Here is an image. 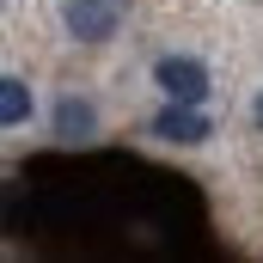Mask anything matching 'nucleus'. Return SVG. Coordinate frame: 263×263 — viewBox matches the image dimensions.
Returning a JSON list of instances; mask_svg holds the SVG:
<instances>
[{"mask_svg":"<svg viewBox=\"0 0 263 263\" xmlns=\"http://www.w3.org/2000/svg\"><path fill=\"white\" fill-rule=\"evenodd\" d=\"M55 135H67V141L98 135V110H92L86 98H62V104H55Z\"/></svg>","mask_w":263,"mask_h":263,"instance_id":"nucleus-4","label":"nucleus"},{"mask_svg":"<svg viewBox=\"0 0 263 263\" xmlns=\"http://www.w3.org/2000/svg\"><path fill=\"white\" fill-rule=\"evenodd\" d=\"M251 117H257V129H263V92H257V104H251Z\"/></svg>","mask_w":263,"mask_h":263,"instance_id":"nucleus-6","label":"nucleus"},{"mask_svg":"<svg viewBox=\"0 0 263 263\" xmlns=\"http://www.w3.org/2000/svg\"><path fill=\"white\" fill-rule=\"evenodd\" d=\"M62 25H67V37H80V43H104L123 25V0H67Z\"/></svg>","mask_w":263,"mask_h":263,"instance_id":"nucleus-1","label":"nucleus"},{"mask_svg":"<svg viewBox=\"0 0 263 263\" xmlns=\"http://www.w3.org/2000/svg\"><path fill=\"white\" fill-rule=\"evenodd\" d=\"M25 117H31V86H25L18 73H6V80H0V123L18 129Z\"/></svg>","mask_w":263,"mask_h":263,"instance_id":"nucleus-5","label":"nucleus"},{"mask_svg":"<svg viewBox=\"0 0 263 263\" xmlns=\"http://www.w3.org/2000/svg\"><path fill=\"white\" fill-rule=\"evenodd\" d=\"M153 80L165 86V98H184V104H202L208 98V67L196 55H159L153 62Z\"/></svg>","mask_w":263,"mask_h":263,"instance_id":"nucleus-2","label":"nucleus"},{"mask_svg":"<svg viewBox=\"0 0 263 263\" xmlns=\"http://www.w3.org/2000/svg\"><path fill=\"white\" fill-rule=\"evenodd\" d=\"M153 135H159V141H178V147H196V141H208V117H202L196 104L172 98V104L153 117Z\"/></svg>","mask_w":263,"mask_h":263,"instance_id":"nucleus-3","label":"nucleus"}]
</instances>
